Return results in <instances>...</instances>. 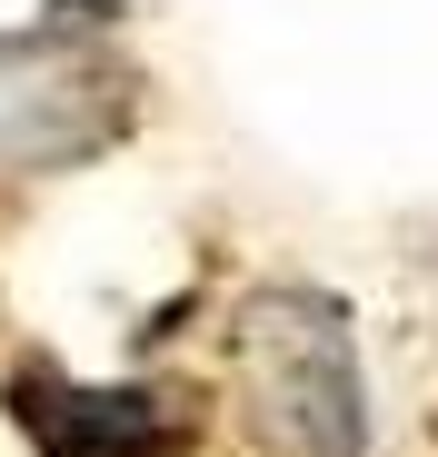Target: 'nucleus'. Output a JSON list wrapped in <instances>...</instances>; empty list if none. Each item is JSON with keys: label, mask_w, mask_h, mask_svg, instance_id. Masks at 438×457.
Segmentation results:
<instances>
[{"label": "nucleus", "mask_w": 438, "mask_h": 457, "mask_svg": "<svg viewBox=\"0 0 438 457\" xmlns=\"http://www.w3.org/2000/svg\"><path fill=\"white\" fill-rule=\"evenodd\" d=\"M240 378H249L259 437H279L289 457H358V447H369V398H358L349 328L319 309V298H299V288L249 298V319H240Z\"/></svg>", "instance_id": "1"}, {"label": "nucleus", "mask_w": 438, "mask_h": 457, "mask_svg": "<svg viewBox=\"0 0 438 457\" xmlns=\"http://www.w3.org/2000/svg\"><path fill=\"white\" fill-rule=\"evenodd\" d=\"M120 90L100 80V60L60 50V40H0V160H60V149H90L60 110H80L90 129H110Z\"/></svg>", "instance_id": "2"}, {"label": "nucleus", "mask_w": 438, "mask_h": 457, "mask_svg": "<svg viewBox=\"0 0 438 457\" xmlns=\"http://www.w3.org/2000/svg\"><path fill=\"white\" fill-rule=\"evenodd\" d=\"M21 418L50 457H170V398L150 388H21Z\"/></svg>", "instance_id": "3"}]
</instances>
